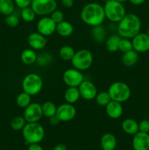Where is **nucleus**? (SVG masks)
Here are the masks:
<instances>
[{"instance_id":"obj_1","label":"nucleus","mask_w":149,"mask_h":150,"mask_svg":"<svg viewBox=\"0 0 149 150\" xmlns=\"http://www.w3.org/2000/svg\"><path fill=\"white\" fill-rule=\"evenodd\" d=\"M80 18L83 23L91 27L102 25L106 18L104 7L99 3H89L82 9Z\"/></svg>"},{"instance_id":"obj_2","label":"nucleus","mask_w":149,"mask_h":150,"mask_svg":"<svg viewBox=\"0 0 149 150\" xmlns=\"http://www.w3.org/2000/svg\"><path fill=\"white\" fill-rule=\"evenodd\" d=\"M141 29V21L135 14L129 13L118 23L117 32L120 37L128 39H132Z\"/></svg>"},{"instance_id":"obj_3","label":"nucleus","mask_w":149,"mask_h":150,"mask_svg":"<svg viewBox=\"0 0 149 150\" xmlns=\"http://www.w3.org/2000/svg\"><path fill=\"white\" fill-rule=\"evenodd\" d=\"M22 134L27 144H39L44 139L45 130L39 122H28L22 130Z\"/></svg>"},{"instance_id":"obj_4","label":"nucleus","mask_w":149,"mask_h":150,"mask_svg":"<svg viewBox=\"0 0 149 150\" xmlns=\"http://www.w3.org/2000/svg\"><path fill=\"white\" fill-rule=\"evenodd\" d=\"M104 11L105 18L113 23H118L127 14L126 9L122 3L115 0L105 1Z\"/></svg>"},{"instance_id":"obj_5","label":"nucleus","mask_w":149,"mask_h":150,"mask_svg":"<svg viewBox=\"0 0 149 150\" xmlns=\"http://www.w3.org/2000/svg\"><path fill=\"white\" fill-rule=\"evenodd\" d=\"M43 86V81L39 75L32 73L26 75L22 81V89L23 92L31 96L36 95L41 92Z\"/></svg>"},{"instance_id":"obj_6","label":"nucleus","mask_w":149,"mask_h":150,"mask_svg":"<svg viewBox=\"0 0 149 150\" xmlns=\"http://www.w3.org/2000/svg\"><path fill=\"white\" fill-rule=\"evenodd\" d=\"M93 57L92 53L88 49H80L75 51L71 60L73 67L80 71H84L91 67Z\"/></svg>"},{"instance_id":"obj_7","label":"nucleus","mask_w":149,"mask_h":150,"mask_svg":"<svg viewBox=\"0 0 149 150\" xmlns=\"http://www.w3.org/2000/svg\"><path fill=\"white\" fill-rule=\"evenodd\" d=\"M108 93L112 100L121 103L126 102L131 96V89L127 83L121 81H115L110 86Z\"/></svg>"},{"instance_id":"obj_8","label":"nucleus","mask_w":149,"mask_h":150,"mask_svg":"<svg viewBox=\"0 0 149 150\" xmlns=\"http://www.w3.org/2000/svg\"><path fill=\"white\" fill-rule=\"evenodd\" d=\"M31 7L36 15L46 16L56 10L57 3L56 0H32Z\"/></svg>"},{"instance_id":"obj_9","label":"nucleus","mask_w":149,"mask_h":150,"mask_svg":"<svg viewBox=\"0 0 149 150\" xmlns=\"http://www.w3.org/2000/svg\"><path fill=\"white\" fill-rule=\"evenodd\" d=\"M63 81L68 87H78L80 83L84 81L83 73L81 71L75 68L67 69L64 72L62 76Z\"/></svg>"},{"instance_id":"obj_10","label":"nucleus","mask_w":149,"mask_h":150,"mask_svg":"<svg viewBox=\"0 0 149 150\" xmlns=\"http://www.w3.org/2000/svg\"><path fill=\"white\" fill-rule=\"evenodd\" d=\"M43 116L42 105L37 103H31L23 111V117L26 122H38Z\"/></svg>"},{"instance_id":"obj_11","label":"nucleus","mask_w":149,"mask_h":150,"mask_svg":"<svg viewBox=\"0 0 149 150\" xmlns=\"http://www.w3.org/2000/svg\"><path fill=\"white\" fill-rule=\"evenodd\" d=\"M56 116L61 122H69L72 120L76 116V108L73 104L63 103L57 107Z\"/></svg>"},{"instance_id":"obj_12","label":"nucleus","mask_w":149,"mask_h":150,"mask_svg":"<svg viewBox=\"0 0 149 150\" xmlns=\"http://www.w3.org/2000/svg\"><path fill=\"white\" fill-rule=\"evenodd\" d=\"M56 23L51 19V17L45 16L38 21L37 23V30L39 33L45 37L51 36L56 32Z\"/></svg>"},{"instance_id":"obj_13","label":"nucleus","mask_w":149,"mask_h":150,"mask_svg":"<svg viewBox=\"0 0 149 150\" xmlns=\"http://www.w3.org/2000/svg\"><path fill=\"white\" fill-rule=\"evenodd\" d=\"M80 98L86 100H92L97 94V89L94 83L88 80H84L78 86Z\"/></svg>"},{"instance_id":"obj_14","label":"nucleus","mask_w":149,"mask_h":150,"mask_svg":"<svg viewBox=\"0 0 149 150\" xmlns=\"http://www.w3.org/2000/svg\"><path fill=\"white\" fill-rule=\"evenodd\" d=\"M133 49L137 53H145L149 51V36L146 33L140 32L131 39Z\"/></svg>"},{"instance_id":"obj_15","label":"nucleus","mask_w":149,"mask_h":150,"mask_svg":"<svg viewBox=\"0 0 149 150\" xmlns=\"http://www.w3.org/2000/svg\"><path fill=\"white\" fill-rule=\"evenodd\" d=\"M27 42L31 48L34 51L35 50L39 51L45 48V45H47L48 40L46 39V37L38 32H36L29 34L27 38Z\"/></svg>"},{"instance_id":"obj_16","label":"nucleus","mask_w":149,"mask_h":150,"mask_svg":"<svg viewBox=\"0 0 149 150\" xmlns=\"http://www.w3.org/2000/svg\"><path fill=\"white\" fill-rule=\"evenodd\" d=\"M132 146L134 150H149V134L138 131L134 135Z\"/></svg>"},{"instance_id":"obj_17","label":"nucleus","mask_w":149,"mask_h":150,"mask_svg":"<svg viewBox=\"0 0 149 150\" xmlns=\"http://www.w3.org/2000/svg\"><path fill=\"white\" fill-rule=\"evenodd\" d=\"M105 110L108 117L113 120H117L121 117L123 114V106L121 103L115 100H111L105 106Z\"/></svg>"},{"instance_id":"obj_18","label":"nucleus","mask_w":149,"mask_h":150,"mask_svg":"<svg viewBox=\"0 0 149 150\" xmlns=\"http://www.w3.org/2000/svg\"><path fill=\"white\" fill-rule=\"evenodd\" d=\"M101 147L103 150H114L116 147V138L112 133H106L101 138Z\"/></svg>"},{"instance_id":"obj_19","label":"nucleus","mask_w":149,"mask_h":150,"mask_svg":"<svg viewBox=\"0 0 149 150\" xmlns=\"http://www.w3.org/2000/svg\"><path fill=\"white\" fill-rule=\"evenodd\" d=\"M73 32H74V27L70 22L64 20L56 24V32H57V34L61 37L67 38L72 35Z\"/></svg>"},{"instance_id":"obj_20","label":"nucleus","mask_w":149,"mask_h":150,"mask_svg":"<svg viewBox=\"0 0 149 150\" xmlns=\"http://www.w3.org/2000/svg\"><path fill=\"white\" fill-rule=\"evenodd\" d=\"M121 127L126 133L129 135H132V136H134L139 131L138 122L131 118L124 120L121 124Z\"/></svg>"},{"instance_id":"obj_21","label":"nucleus","mask_w":149,"mask_h":150,"mask_svg":"<svg viewBox=\"0 0 149 150\" xmlns=\"http://www.w3.org/2000/svg\"><path fill=\"white\" fill-rule=\"evenodd\" d=\"M138 59V53L132 49L131 51L124 53L122 58H121V61H122L123 64L127 67H131L137 63Z\"/></svg>"},{"instance_id":"obj_22","label":"nucleus","mask_w":149,"mask_h":150,"mask_svg":"<svg viewBox=\"0 0 149 150\" xmlns=\"http://www.w3.org/2000/svg\"><path fill=\"white\" fill-rule=\"evenodd\" d=\"M37 58V55L34 50L32 48H26L23 50L20 54V59L22 62L27 65H31L36 63Z\"/></svg>"},{"instance_id":"obj_23","label":"nucleus","mask_w":149,"mask_h":150,"mask_svg":"<svg viewBox=\"0 0 149 150\" xmlns=\"http://www.w3.org/2000/svg\"><path fill=\"white\" fill-rule=\"evenodd\" d=\"M80 98V94L79 92L78 87H72L70 86L67 88L64 93V99L66 102L70 104H74L78 101Z\"/></svg>"},{"instance_id":"obj_24","label":"nucleus","mask_w":149,"mask_h":150,"mask_svg":"<svg viewBox=\"0 0 149 150\" xmlns=\"http://www.w3.org/2000/svg\"><path fill=\"white\" fill-rule=\"evenodd\" d=\"M121 37L117 35H112L110 36L105 42V46L107 50L110 52H116L118 51V45Z\"/></svg>"},{"instance_id":"obj_25","label":"nucleus","mask_w":149,"mask_h":150,"mask_svg":"<svg viewBox=\"0 0 149 150\" xmlns=\"http://www.w3.org/2000/svg\"><path fill=\"white\" fill-rule=\"evenodd\" d=\"M41 105H42L43 116H45L47 118H51L56 114L57 107L54 103L51 102V101H45Z\"/></svg>"},{"instance_id":"obj_26","label":"nucleus","mask_w":149,"mask_h":150,"mask_svg":"<svg viewBox=\"0 0 149 150\" xmlns=\"http://www.w3.org/2000/svg\"><path fill=\"white\" fill-rule=\"evenodd\" d=\"M15 2L13 0H0V13L7 16L13 13Z\"/></svg>"},{"instance_id":"obj_27","label":"nucleus","mask_w":149,"mask_h":150,"mask_svg":"<svg viewBox=\"0 0 149 150\" xmlns=\"http://www.w3.org/2000/svg\"><path fill=\"white\" fill-rule=\"evenodd\" d=\"M91 35L92 38L96 42H102L105 39L106 30H105V27H103L102 25L93 26L91 31Z\"/></svg>"},{"instance_id":"obj_28","label":"nucleus","mask_w":149,"mask_h":150,"mask_svg":"<svg viewBox=\"0 0 149 150\" xmlns=\"http://www.w3.org/2000/svg\"><path fill=\"white\" fill-rule=\"evenodd\" d=\"M74 48L68 45H63L59 50V57L64 61H71L74 55Z\"/></svg>"},{"instance_id":"obj_29","label":"nucleus","mask_w":149,"mask_h":150,"mask_svg":"<svg viewBox=\"0 0 149 150\" xmlns=\"http://www.w3.org/2000/svg\"><path fill=\"white\" fill-rule=\"evenodd\" d=\"M94 100L98 105L103 107L106 106L112 100L108 92H105V91H102V92H99V93L97 92Z\"/></svg>"},{"instance_id":"obj_30","label":"nucleus","mask_w":149,"mask_h":150,"mask_svg":"<svg viewBox=\"0 0 149 150\" xmlns=\"http://www.w3.org/2000/svg\"><path fill=\"white\" fill-rule=\"evenodd\" d=\"M26 123L27 122H26L23 116V117L22 116H17L11 120L10 127L13 130H15V131H19V130H23Z\"/></svg>"},{"instance_id":"obj_31","label":"nucleus","mask_w":149,"mask_h":150,"mask_svg":"<svg viewBox=\"0 0 149 150\" xmlns=\"http://www.w3.org/2000/svg\"><path fill=\"white\" fill-rule=\"evenodd\" d=\"M31 103V95L25 92L19 94L16 98V104L20 108H25Z\"/></svg>"},{"instance_id":"obj_32","label":"nucleus","mask_w":149,"mask_h":150,"mask_svg":"<svg viewBox=\"0 0 149 150\" xmlns=\"http://www.w3.org/2000/svg\"><path fill=\"white\" fill-rule=\"evenodd\" d=\"M20 15H21L22 19L26 22H32L35 19V17H36V13L32 10L31 6L21 9Z\"/></svg>"},{"instance_id":"obj_33","label":"nucleus","mask_w":149,"mask_h":150,"mask_svg":"<svg viewBox=\"0 0 149 150\" xmlns=\"http://www.w3.org/2000/svg\"><path fill=\"white\" fill-rule=\"evenodd\" d=\"M132 49V42H131V39L121 38V39L120 40L119 45H118V51L125 53Z\"/></svg>"},{"instance_id":"obj_34","label":"nucleus","mask_w":149,"mask_h":150,"mask_svg":"<svg viewBox=\"0 0 149 150\" xmlns=\"http://www.w3.org/2000/svg\"><path fill=\"white\" fill-rule=\"evenodd\" d=\"M52 59L53 57L51 54L48 53H42L37 56L36 62L39 66H46L52 62Z\"/></svg>"},{"instance_id":"obj_35","label":"nucleus","mask_w":149,"mask_h":150,"mask_svg":"<svg viewBox=\"0 0 149 150\" xmlns=\"http://www.w3.org/2000/svg\"><path fill=\"white\" fill-rule=\"evenodd\" d=\"M5 22L8 26L12 28H15L18 26L19 23H20V20H19L18 17L17 16L12 13V14L6 16Z\"/></svg>"},{"instance_id":"obj_36","label":"nucleus","mask_w":149,"mask_h":150,"mask_svg":"<svg viewBox=\"0 0 149 150\" xmlns=\"http://www.w3.org/2000/svg\"><path fill=\"white\" fill-rule=\"evenodd\" d=\"M50 17H51V19H52V20L57 24V23H60V22L64 21V13H63V12H61V10H55L52 13H51Z\"/></svg>"},{"instance_id":"obj_37","label":"nucleus","mask_w":149,"mask_h":150,"mask_svg":"<svg viewBox=\"0 0 149 150\" xmlns=\"http://www.w3.org/2000/svg\"><path fill=\"white\" fill-rule=\"evenodd\" d=\"M139 131L143 133H149V121L148 120H143L138 123Z\"/></svg>"},{"instance_id":"obj_38","label":"nucleus","mask_w":149,"mask_h":150,"mask_svg":"<svg viewBox=\"0 0 149 150\" xmlns=\"http://www.w3.org/2000/svg\"><path fill=\"white\" fill-rule=\"evenodd\" d=\"M15 4L18 6L19 8L23 9L25 7H30L32 0H13Z\"/></svg>"},{"instance_id":"obj_39","label":"nucleus","mask_w":149,"mask_h":150,"mask_svg":"<svg viewBox=\"0 0 149 150\" xmlns=\"http://www.w3.org/2000/svg\"><path fill=\"white\" fill-rule=\"evenodd\" d=\"M61 3L64 7L70 8L74 5V0H61Z\"/></svg>"},{"instance_id":"obj_40","label":"nucleus","mask_w":149,"mask_h":150,"mask_svg":"<svg viewBox=\"0 0 149 150\" xmlns=\"http://www.w3.org/2000/svg\"><path fill=\"white\" fill-rule=\"evenodd\" d=\"M28 150H43V149L39 144H31L28 147Z\"/></svg>"},{"instance_id":"obj_41","label":"nucleus","mask_w":149,"mask_h":150,"mask_svg":"<svg viewBox=\"0 0 149 150\" xmlns=\"http://www.w3.org/2000/svg\"><path fill=\"white\" fill-rule=\"evenodd\" d=\"M49 120H50V124L54 126L57 125H58L60 122H61V121L58 120V118L56 115L53 116V117H51V118H49Z\"/></svg>"},{"instance_id":"obj_42","label":"nucleus","mask_w":149,"mask_h":150,"mask_svg":"<svg viewBox=\"0 0 149 150\" xmlns=\"http://www.w3.org/2000/svg\"><path fill=\"white\" fill-rule=\"evenodd\" d=\"M53 150H67V146L63 144H58L54 146Z\"/></svg>"},{"instance_id":"obj_43","label":"nucleus","mask_w":149,"mask_h":150,"mask_svg":"<svg viewBox=\"0 0 149 150\" xmlns=\"http://www.w3.org/2000/svg\"><path fill=\"white\" fill-rule=\"evenodd\" d=\"M129 1L130 2H131V4H132L133 5L138 6L143 4L146 0H129Z\"/></svg>"},{"instance_id":"obj_44","label":"nucleus","mask_w":149,"mask_h":150,"mask_svg":"<svg viewBox=\"0 0 149 150\" xmlns=\"http://www.w3.org/2000/svg\"><path fill=\"white\" fill-rule=\"evenodd\" d=\"M115 1H119V2L124 3V2H125V1H128V0H115Z\"/></svg>"},{"instance_id":"obj_45","label":"nucleus","mask_w":149,"mask_h":150,"mask_svg":"<svg viewBox=\"0 0 149 150\" xmlns=\"http://www.w3.org/2000/svg\"><path fill=\"white\" fill-rule=\"evenodd\" d=\"M146 34H147V35H148V36H149V29H148V30H147V32H146Z\"/></svg>"},{"instance_id":"obj_46","label":"nucleus","mask_w":149,"mask_h":150,"mask_svg":"<svg viewBox=\"0 0 149 150\" xmlns=\"http://www.w3.org/2000/svg\"><path fill=\"white\" fill-rule=\"evenodd\" d=\"M148 121H149V117H148Z\"/></svg>"}]
</instances>
